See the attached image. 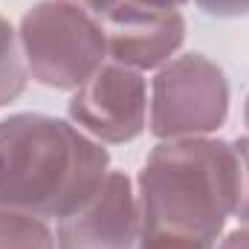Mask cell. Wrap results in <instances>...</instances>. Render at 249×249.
I'll return each instance as SVG.
<instances>
[{"mask_svg": "<svg viewBox=\"0 0 249 249\" xmlns=\"http://www.w3.org/2000/svg\"><path fill=\"white\" fill-rule=\"evenodd\" d=\"M241 197V160L232 142L188 136L160 142L136 177L142 235L217 244Z\"/></svg>", "mask_w": 249, "mask_h": 249, "instance_id": "obj_1", "label": "cell"}, {"mask_svg": "<svg viewBox=\"0 0 249 249\" xmlns=\"http://www.w3.org/2000/svg\"><path fill=\"white\" fill-rule=\"evenodd\" d=\"M110 171V154L70 119L12 113L0 119V206L61 220Z\"/></svg>", "mask_w": 249, "mask_h": 249, "instance_id": "obj_2", "label": "cell"}, {"mask_svg": "<svg viewBox=\"0 0 249 249\" xmlns=\"http://www.w3.org/2000/svg\"><path fill=\"white\" fill-rule=\"evenodd\" d=\"M18 38L29 78L50 90H78L110 61L102 20L90 9L67 0H41L26 9Z\"/></svg>", "mask_w": 249, "mask_h": 249, "instance_id": "obj_3", "label": "cell"}, {"mask_svg": "<svg viewBox=\"0 0 249 249\" xmlns=\"http://www.w3.org/2000/svg\"><path fill=\"white\" fill-rule=\"evenodd\" d=\"M229 78L200 53H183L157 70L148 96V130L165 139L212 136L229 119Z\"/></svg>", "mask_w": 249, "mask_h": 249, "instance_id": "obj_4", "label": "cell"}, {"mask_svg": "<svg viewBox=\"0 0 249 249\" xmlns=\"http://www.w3.org/2000/svg\"><path fill=\"white\" fill-rule=\"evenodd\" d=\"M70 122L102 145H124L148 127V81L139 70L105 61L67 105Z\"/></svg>", "mask_w": 249, "mask_h": 249, "instance_id": "obj_5", "label": "cell"}, {"mask_svg": "<svg viewBox=\"0 0 249 249\" xmlns=\"http://www.w3.org/2000/svg\"><path fill=\"white\" fill-rule=\"evenodd\" d=\"M107 38L110 61L148 72L180 55L186 44V18L174 6L145 0H113L96 15Z\"/></svg>", "mask_w": 249, "mask_h": 249, "instance_id": "obj_6", "label": "cell"}, {"mask_svg": "<svg viewBox=\"0 0 249 249\" xmlns=\"http://www.w3.org/2000/svg\"><path fill=\"white\" fill-rule=\"evenodd\" d=\"M139 235L136 186L116 168L78 209L55 220V249H136Z\"/></svg>", "mask_w": 249, "mask_h": 249, "instance_id": "obj_7", "label": "cell"}, {"mask_svg": "<svg viewBox=\"0 0 249 249\" xmlns=\"http://www.w3.org/2000/svg\"><path fill=\"white\" fill-rule=\"evenodd\" d=\"M0 249H55V229L44 217L0 206Z\"/></svg>", "mask_w": 249, "mask_h": 249, "instance_id": "obj_8", "label": "cell"}, {"mask_svg": "<svg viewBox=\"0 0 249 249\" xmlns=\"http://www.w3.org/2000/svg\"><path fill=\"white\" fill-rule=\"evenodd\" d=\"M26 84H29V67L20 50L18 29L6 18H0V107L20 99Z\"/></svg>", "mask_w": 249, "mask_h": 249, "instance_id": "obj_9", "label": "cell"}, {"mask_svg": "<svg viewBox=\"0 0 249 249\" xmlns=\"http://www.w3.org/2000/svg\"><path fill=\"white\" fill-rule=\"evenodd\" d=\"M232 145H235L238 160H241V197H238L235 217L249 226V136H238V139H232Z\"/></svg>", "mask_w": 249, "mask_h": 249, "instance_id": "obj_10", "label": "cell"}, {"mask_svg": "<svg viewBox=\"0 0 249 249\" xmlns=\"http://www.w3.org/2000/svg\"><path fill=\"white\" fill-rule=\"evenodd\" d=\"M212 18H244L249 15V0H194Z\"/></svg>", "mask_w": 249, "mask_h": 249, "instance_id": "obj_11", "label": "cell"}, {"mask_svg": "<svg viewBox=\"0 0 249 249\" xmlns=\"http://www.w3.org/2000/svg\"><path fill=\"white\" fill-rule=\"evenodd\" d=\"M136 249H217V244L183 241V238H154V235H139Z\"/></svg>", "mask_w": 249, "mask_h": 249, "instance_id": "obj_12", "label": "cell"}, {"mask_svg": "<svg viewBox=\"0 0 249 249\" xmlns=\"http://www.w3.org/2000/svg\"><path fill=\"white\" fill-rule=\"evenodd\" d=\"M217 249H249V226L244 223V226H238L232 232H223Z\"/></svg>", "mask_w": 249, "mask_h": 249, "instance_id": "obj_13", "label": "cell"}, {"mask_svg": "<svg viewBox=\"0 0 249 249\" xmlns=\"http://www.w3.org/2000/svg\"><path fill=\"white\" fill-rule=\"evenodd\" d=\"M67 3H75V6H84V9H90L93 15H99V12H105L113 0H67Z\"/></svg>", "mask_w": 249, "mask_h": 249, "instance_id": "obj_14", "label": "cell"}, {"mask_svg": "<svg viewBox=\"0 0 249 249\" xmlns=\"http://www.w3.org/2000/svg\"><path fill=\"white\" fill-rule=\"evenodd\" d=\"M145 3H157V6H174V9H183L188 0H145Z\"/></svg>", "mask_w": 249, "mask_h": 249, "instance_id": "obj_15", "label": "cell"}, {"mask_svg": "<svg viewBox=\"0 0 249 249\" xmlns=\"http://www.w3.org/2000/svg\"><path fill=\"white\" fill-rule=\"evenodd\" d=\"M244 124H247V136H249V96H247V105H244Z\"/></svg>", "mask_w": 249, "mask_h": 249, "instance_id": "obj_16", "label": "cell"}]
</instances>
